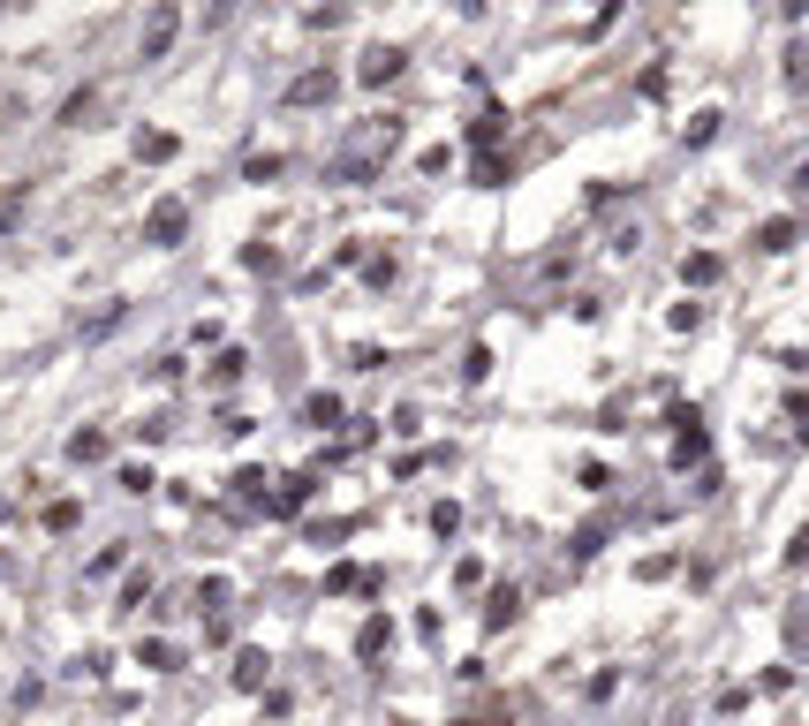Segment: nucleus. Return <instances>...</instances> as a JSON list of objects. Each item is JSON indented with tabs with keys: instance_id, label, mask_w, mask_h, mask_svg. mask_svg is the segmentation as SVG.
I'll list each match as a JSON object with an SVG mask.
<instances>
[{
	"instance_id": "1",
	"label": "nucleus",
	"mask_w": 809,
	"mask_h": 726,
	"mask_svg": "<svg viewBox=\"0 0 809 726\" xmlns=\"http://www.w3.org/2000/svg\"><path fill=\"white\" fill-rule=\"evenodd\" d=\"M386 152H401V114H371V129H363L356 144H348V159L333 174H341V182H363V174L379 167Z\"/></svg>"
},
{
	"instance_id": "2",
	"label": "nucleus",
	"mask_w": 809,
	"mask_h": 726,
	"mask_svg": "<svg viewBox=\"0 0 809 726\" xmlns=\"http://www.w3.org/2000/svg\"><path fill=\"white\" fill-rule=\"evenodd\" d=\"M182 235H190V205H182V197H159V205L144 212V242H152V250H174Z\"/></svg>"
},
{
	"instance_id": "3",
	"label": "nucleus",
	"mask_w": 809,
	"mask_h": 726,
	"mask_svg": "<svg viewBox=\"0 0 809 726\" xmlns=\"http://www.w3.org/2000/svg\"><path fill=\"white\" fill-rule=\"evenodd\" d=\"M333 91H341V69H303L280 99H288V106H333Z\"/></svg>"
},
{
	"instance_id": "4",
	"label": "nucleus",
	"mask_w": 809,
	"mask_h": 726,
	"mask_svg": "<svg viewBox=\"0 0 809 726\" xmlns=\"http://www.w3.org/2000/svg\"><path fill=\"white\" fill-rule=\"evenodd\" d=\"M401 69H409V46H371V53H363V69H356V84L379 91V84H394Z\"/></svg>"
},
{
	"instance_id": "5",
	"label": "nucleus",
	"mask_w": 809,
	"mask_h": 726,
	"mask_svg": "<svg viewBox=\"0 0 809 726\" xmlns=\"http://www.w3.org/2000/svg\"><path fill=\"white\" fill-rule=\"evenodd\" d=\"M318 500V469H288V477H280V492L265 507H273V515H303V507Z\"/></svg>"
},
{
	"instance_id": "6",
	"label": "nucleus",
	"mask_w": 809,
	"mask_h": 726,
	"mask_svg": "<svg viewBox=\"0 0 809 726\" xmlns=\"http://www.w3.org/2000/svg\"><path fill=\"white\" fill-rule=\"evenodd\" d=\"M174 31H182V8H174V0H159V8H152V23H144V61H167Z\"/></svg>"
},
{
	"instance_id": "7",
	"label": "nucleus",
	"mask_w": 809,
	"mask_h": 726,
	"mask_svg": "<svg viewBox=\"0 0 809 726\" xmlns=\"http://www.w3.org/2000/svg\"><path fill=\"white\" fill-rule=\"evenodd\" d=\"M386 651H394V621H386V613H363V628H356V658H363V666H379Z\"/></svg>"
},
{
	"instance_id": "8",
	"label": "nucleus",
	"mask_w": 809,
	"mask_h": 726,
	"mask_svg": "<svg viewBox=\"0 0 809 726\" xmlns=\"http://www.w3.org/2000/svg\"><path fill=\"white\" fill-rule=\"evenodd\" d=\"M326 590H333V598H371V590H379V575H371V568H348V560H341V568L326 575Z\"/></svg>"
},
{
	"instance_id": "9",
	"label": "nucleus",
	"mask_w": 809,
	"mask_h": 726,
	"mask_svg": "<svg viewBox=\"0 0 809 726\" xmlns=\"http://www.w3.org/2000/svg\"><path fill=\"white\" fill-rule=\"evenodd\" d=\"M341 416H348L341 394H310V401H303V424H310V432H341Z\"/></svg>"
},
{
	"instance_id": "10",
	"label": "nucleus",
	"mask_w": 809,
	"mask_h": 726,
	"mask_svg": "<svg viewBox=\"0 0 809 726\" xmlns=\"http://www.w3.org/2000/svg\"><path fill=\"white\" fill-rule=\"evenodd\" d=\"M507 621H522V590L515 583H500L492 598H484V628H507Z\"/></svg>"
},
{
	"instance_id": "11",
	"label": "nucleus",
	"mask_w": 809,
	"mask_h": 726,
	"mask_svg": "<svg viewBox=\"0 0 809 726\" xmlns=\"http://www.w3.org/2000/svg\"><path fill=\"white\" fill-rule=\"evenodd\" d=\"M137 666H144V674H174V666H182V651H174L167 636H144V643H137Z\"/></svg>"
},
{
	"instance_id": "12",
	"label": "nucleus",
	"mask_w": 809,
	"mask_h": 726,
	"mask_svg": "<svg viewBox=\"0 0 809 726\" xmlns=\"http://www.w3.org/2000/svg\"><path fill=\"white\" fill-rule=\"evenodd\" d=\"M273 681V658L265 651H235V689H265Z\"/></svg>"
},
{
	"instance_id": "13",
	"label": "nucleus",
	"mask_w": 809,
	"mask_h": 726,
	"mask_svg": "<svg viewBox=\"0 0 809 726\" xmlns=\"http://www.w3.org/2000/svg\"><path fill=\"white\" fill-rule=\"evenodd\" d=\"M106 454H114V439H106V432H91V424H84V432H69V462H106Z\"/></svg>"
},
{
	"instance_id": "14",
	"label": "nucleus",
	"mask_w": 809,
	"mask_h": 726,
	"mask_svg": "<svg viewBox=\"0 0 809 726\" xmlns=\"http://www.w3.org/2000/svg\"><path fill=\"white\" fill-rule=\"evenodd\" d=\"M794 235H802V227L779 212V220H764V227H757V250H772V258H779V250H794Z\"/></svg>"
},
{
	"instance_id": "15",
	"label": "nucleus",
	"mask_w": 809,
	"mask_h": 726,
	"mask_svg": "<svg viewBox=\"0 0 809 726\" xmlns=\"http://www.w3.org/2000/svg\"><path fill=\"white\" fill-rule=\"evenodd\" d=\"M174 152H182V144H174L167 129H144V137H137V159H152V167H167Z\"/></svg>"
},
{
	"instance_id": "16",
	"label": "nucleus",
	"mask_w": 809,
	"mask_h": 726,
	"mask_svg": "<svg viewBox=\"0 0 809 726\" xmlns=\"http://www.w3.org/2000/svg\"><path fill=\"white\" fill-rule=\"evenodd\" d=\"M273 174H288L280 152H250V159H242V182H273Z\"/></svg>"
},
{
	"instance_id": "17",
	"label": "nucleus",
	"mask_w": 809,
	"mask_h": 726,
	"mask_svg": "<svg viewBox=\"0 0 809 726\" xmlns=\"http://www.w3.org/2000/svg\"><path fill=\"white\" fill-rule=\"evenodd\" d=\"M681 280H689V288H711V280H719V258H711V250H696V258H681Z\"/></svg>"
},
{
	"instance_id": "18",
	"label": "nucleus",
	"mask_w": 809,
	"mask_h": 726,
	"mask_svg": "<svg viewBox=\"0 0 809 726\" xmlns=\"http://www.w3.org/2000/svg\"><path fill=\"white\" fill-rule=\"evenodd\" d=\"M500 106H492V114H477V121H469V144H477V152H492V144H500Z\"/></svg>"
},
{
	"instance_id": "19",
	"label": "nucleus",
	"mask_w": 809,
	"mask_h": 726,
	"mask_svg": "<svg viewBox=\"0 0 809 726\" xmlns=\"http://www.w3.org/2000/svg\"><path fill=\"white\" fill-rule=\"evenodd\" d=\"M469 182H477V190H500V182H507V159L477 152V167H469Z\"/></svg>"
},
{
	"instance_id": "20",
	"label": "nucleus",
	"mask_w": 809,
	"mask_h": 726,
	"mask_svg": "<svg viewBox=\"0 0 809 726\" xmlns=\"http://www.w3.org/2000/svg\"><path fill=\"white\" fill-rule=\"evenodd\" d=\"M227 598H235V590H227V575H205V583H197V613H220Z\"/></svg>"
},
{
	"instance_id": "21",
	"label": "nucleus",
	"mask_w": 809,
	"mask_h": 726,
	"mask_svg": "<svg viewBox=\"0 0 809 726\" xmlns=\"http://www.w3.org/2000/svg\"><path fill=\"white\" fill-rule=\"evenodd\" d=\"M76 522H84V507H76V500H53V507H46V530H53V537H69Z\"/></svg>"
},
{
	"instance_id": "22",
	"label": "nucleus",
	"mask_w": 809,
	"mask_h": 726,
	"mask_svg": "<svg viewBox=\"0 0 809 726\" xmlns=\"http://www.w3.org/2000/svg\"><path fill=\"white\" fill-rule=\"evenodd\" d=\"M144 605H152V575H129L121 583V613H144Z\"/></svg>"
},
{
	"instance_id": "23",
	"label": "nucleus",
	"mask_w": 809,
	"mask_h": 726,
	"mask_svg": "<svg viewBox=\"0 0 809 726\" xmlns=\"http://www.w3.org/2000/svg\"><path fill=\"white\" fill-rule=\"evenodd\" d=\"M152 462H129V469H121V492H129V500H144V492H152Z\"/></svg>"
},
{
	"instance_id": "24",
	"label": "nucleus",
	"mask_w": 809,
	"mask_h": 726,
	"mask_svg": "<svg viewBox=\"0 0 809 726\" xmlns=\"http://www.w3.org/2000/svg\"><path fill=\"white\" fill-rule=\"evenodd\" d=\"M265 484H273V477H265V469H235V492H242V500H250V507H265Z\"/></svg>"
},
{
	"instance_id": "25",
	"label": "nucleus",
	"mask_w": 809,
	"mask_h": 726,
	"mask_svg": "<svg viewBox=\"0 0 809 726\" xmlns=\"http://www.w3.org/2000/svg\"><path fill=\"white\" fill-rule=\"evenodd\" d=\"M605 553V522H583V530H575V560H598Z\"/></svg>"
},
{
	"instance_id": "26",
	"label": "nucleus",
	"mask_w": 809,
	"mask_h": 726,
	"mask_svg": "<svg viewBox=\"0 0 809 726\" xmlns=\"http://www.w3.org/2000/svg\"><path fill=\"white\" fill-rule=\"evenodd\" d=\"M242 265H250V273H280V250H273V242H250V250H242Z\"/></svg>"
},
{
	"instance_id": "27",
	"label": "nucleus",
	"mask_w": 809,
	"mask_h": 726,
	"mask_svg": "<svg viewBox=\"0 0 809 726\" xmlns=\"http://www.w3.org/2000/svg\"><path fill=\"white\" fill-rule=\"evenodd\" d=\"M242 363H250V356H242V348H227V356L212 363V386H235V379H242Z\"/></svg>"
},
{
	"instance_id": "28",
	"label": "nucleus",
	"mask_w": 809,
	"mask_h": 726,
	"mask_svg": "<svg viewBox=\"0 0 809 726\" xmlns=\"http://www.w3.org/2000/svg\"><path fill=\"white\" fill-rule=\"evenodd\" d=\"M431 530H439V537H454V530H462V507H454V500H439V507H431Z\"/></svg>"
},
{
	"instance_id": "29",
	"label": "nucleus",
	"mask_w": 809,
	"mask_h": 726,
	"mask_svg": "<svg viewBox=\"0 0 809 726\" xmlns=\"http://www.w3.org/2000/svg\"><path fill=\"white\" fill-rule=\"evenodd\" d=\"M681 137H689V144H711V137H719V114H711V106H704V114H696L689 129H681Z\"/></svg>"
},
{
	"instance_id": "30",
	"label": "nucleus",
	"mask_w": 809,
	"mask_h": 726,
	"mask_svg": "<svg viewBox=\"0 0 809 726\" xmlns=\"http://www.w3.org/2000/svg\"><path fill=\"white\" fill-rule=\"evenodd\" d=\"M484 371H492V348H469V356H462V379L484 386Z\"/></svg>"
},
{
	"instance_id": "31",
	"label": "nucleus",
	"mask_w": 809,
	"mask_h": 726,
	"mask_svg": "<svg viewBox=\"0 0 809 726\" xmlns=\"http://www.w3.org/2000/svg\"><path fill=\"white\" fill-rule=\"evenodd\" d=\"M91 106H99V91H91V84H84V91H76V99H69V106H61V121H69V129H76V121H84V114H91Z\"/></svg>"
},
{
	"instance_id": "32",
	"label": "nucleus",
	"mask_w": 809,
	"mask_h": 726,
	"mask_svg": "<svg viewBox=\"0 0 809 726\" xmlns=\"http://www.w3.org/2000/svg\"><path fill=\"white\" fill-rule=\"evenodd\" d=\"M462 726H484V719H462Z\"/></svg>"
},
{
	"instance_id": "33",
	"label": "nucleus",
	"mask_w": 809,
	"mask_h": 726,
	"mask_svg": "<svg viewBox=\"0 0 809 726\" xmlns=\"http://www.w3.org/2000/svg\"><path fill=\"white\" fill-rule=\"evenodd\" d=\"M598 8H613V0H598Z\"/></svg>"
},
{
	"instance_id": "34",
	"label": "nucleus",
	"mask_w": 809,
	"mask_h": 726,
	"mask_svg": "<svg viewBox=\"0 0 809 726\" xmlns=\"http://www.w3.org/2000/svg\"><path fill=\"white\" fill-rule=\"evenodd\" d=\"M318 8H333V0H318Z\"/></svg>"
}]
</instances>
